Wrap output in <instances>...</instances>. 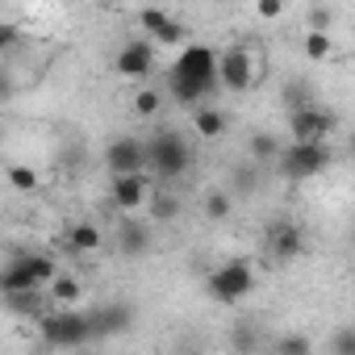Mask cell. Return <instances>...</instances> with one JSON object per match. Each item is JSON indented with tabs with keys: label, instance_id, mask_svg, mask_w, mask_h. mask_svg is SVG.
<instances>
[{
	"label": "cell",
	"instance_id": "cell-7",
	"mask_svg": "<svg viewBox=\"0 0 355 355\" xmlns=\"http://www.w3.org/2000/svg\"><path fill=\"white\" fill-rule=\"evenodd\" d=\"M105 167L109 175H146V142L134 134H121L105 146Z\"/></svg>",
	"mask_w": 355,
	"mask_h": 355
},
{
	"label": "cell",
	"instance_id": "cell-13",
	"mask_svg": "<svg viewBox=\"0 0 355 355\" xmlns=\"http://www.w3.org/2000/svg\"><path fill=\"white\" fill-rule=\"evenodd\" d=\"M150 243H155V234H150V226H146V222L121 218V226H117V251H121V255L138 259V255H146V251H150Z\"/></svg>",
	"mask_w": 355,
	"mask_h": 355
},
{
	"label": "cell",
	"instance_id": "cell-6",
	"mask_svg": "<svg viewBox=\"0 0 355 355\" xmlns=\"http://www.w3.org/2000/svg\"><path fill=\"white\" fill-rule=\"evenodd\" d=\"M288 130H293V142H330V134L338 130V113L322 105H305L288 113Z\"/></svg>",
	"mask_w": 355,
	"mask_h": 355
},
{
	"label": "cell",
	"instance_id": "cell-24",
	"mask_svg": "<svg viewBox=\"0 0 355 355\" xmlns=\"http://www.w3.org/2000/svg\"><path fill=\"white\" fill-rule=\"evenodd\" d=\"M276 355H313V343H309V334L288 330V334L276 338Z\"/></svg>",
	"mask_w": 355,
	"mask_h": 355
},
{
	"label": "cell",
	"instance_id": "cell-20",
	"mask_svg": "<svg viewBox=\"0 0 355 355\" xmlns=\"http://www.w3.org/2000/svg\"><path fill=\"white\" fill-rule=\"evenodd\" d=\"M150 222H175L180 218V197H171V193H150Z\"/></svg>",
	"mask_w": 355,
	"mask_h": 355
},
{
	"label": "cell",
	"instance_id": "cell-30",
	"mask_svg": "<svg viewBox=\"0 0 355 355\" xmlns=\"http://www.w3.org/2000/svg\"><path fill=\"white\" fill-rule=\"evenodd\" d=\"M13 46H21V26L0 21V51H13Z\"/></svg>",
	"mask_w": 355,
	"mask_h": 355
},
{
	"label": "cell",
	"instance_id": "cell-15",
	"mask_svg": "<svg viewBox=\"0 0 355 355\" xmlns=\"http://www.w3.org/2000/svg\"><path fill=\"white\" fill-rule=\"evenodd\" d=\"M226 125H230V121H226L222 109H214V105H197V109H193V130H197L201 138H222Z\"/></svg>",
	"mask_w": 355,
	"mask_h": 355
},
{
	"label": "cell",
	"instance_id": "cell-28",
	"mask_svg": "<svg viewBox=\"0 0 355 355\" xmlns=\"http://www.w3.org/2000/svg\"><path fill=\"white\" fill-rule=\"evenodd\" d=\"M330 351L334 355H355V326H338L330 334Z\"/></svg>",
	"mask_w": 355,
	"mask_h": 355
},
{
	"label": "cell",
	"instance_id": "cell-12",
	"mask_svg": "<svg viewBox=\"0 0 355 355\" xmlns=\"http://www.w3.org/2000/svg\"><path fill=\"white\" fill-rule=\"evenodd\" d=\"M109 197H113V205H117L121 214L142 209V205L150 201V180H146V175H113Z\"/></svg>",
	"mask_w": 355,
	"mask_h": 355
},
{
	"label": "cell",
	"instance_id": "cell-31",
	"mask_svg": "<svg viewBox=\"0 0 355 355\" xmlns=\"http://www.w3.org/2000/svg\"><path fill=\"white\" fill-rule=\"evenodd\" d=\"M330 9H309V26H313V34H326L330 30Z\"/></svg>",
	"mask_w": 355,
	"mask_h": 355
},
{
	"label": "cell",
	"instance_id": "cell-18",
	"mask_svg": "<svg viewBox=\"0 0 355 355\" xmlns=\"http://www.w3.org/2000/svg\"><path fill=\"white\" fill-rule=\"evenodd\" d=\"M167 92L175 96V101H180L184 109H197L209 92L201 88V84H193V80H180V76H167Z\"/></svg>",
	"mask_w": 355,
	"mask_h": 355
},
{
	"label": "cell",
	"instance_id": "cell-27",
	"mask_svg": "<svg viewBox=\"0 0 355 355\" xmlns=\"http://www.w3.org/2000/svg\"><path fill=\"white\" fill-rule=\"evenodd\" d=\"M230 209H234V201H230L226 193H209V197H205V218L226 222V218H230Z\"/></svg>",
	"mask_w": 355,
	"mask_h": 355
},
{
	"label": "cell",
	"instance_id": "cell-10",
	"mask_svg": "<svg viewBox=\"0 0 355 355\" xmlns=\"http://www.w3.org/2000/svg\"><path fill=\"white\" fill-rule=\"evenodd\" d=\"M130 322H134V305H125V301H109V305H92L88 309L92 338H113V334L130 330Z\"/></svg>",
	"mask_w": 355,
	"mask_h": 355
},
{
	"label": "cell",
	"instance_id": "cell-16",
	"mask_svg": "<svg viewBox=\"0 0 355 355\" xmlns=\"http://www.w3.org/2000/svg\"><path fill=\"white\" fill-rule=\"evenodd\" d=\"M101 230H96V222H71L67 226V247L71 251H96L101 247Z\"/></svg>",
	"mask_w": 355,
	"mask_h": 355
},
{
	"label": "cell",
	"instance_id": "cell-26",
	"mask_svg": "<svg viewBox=\"0 0 355 355\" xmlns=\"http://www.w3.org/2000/svg\"><path fill=\"white\" fill-rule=\"evenodd\" d=\"M9 184H13L17 193H34V189H38V171L17 163V167H9Z\"/></svg>",
	"mask_w": 355,
	"mask_h": 355
},
{
	"label": "cell",
	"instance_id": "cell-2",
	"mask_svg": "<svg viewBox=\"0 0 355 355\" xmlns=\"http://www.w3.org/2000/svg\"><path fill=\"white\" fill-rule=\"evenodd\" d=\"M276 163L284 180H309V175H322L334 167V150L330 142H288L276 155Z\"/></svg>",
	"mask_w": 355,
	"mask_h": 355
},
{
	"label": "cell",
	"instance_id": "cell-19",
	"mask_svg": "<svg viewBox=\"0 0 355 355\" xmlns=\"http://www.w3.org/2000/svg\"><path fill=\"white\" fill-rule=\"evenodd\" d=\"M247 150H251V159H255V167H263V163H272L276 155H280V142L268 134V130H259V134H251V142H247Z\"/></svg>",
	"mask_w": 355,
	"mask_h": 355
},
{
	"label": "cell",
	"instance_id": "cell-23",
	"mask_svg": "<svg viewBox=\"0 0 355 355\" xmlns=\"http://www.w3.org/2000/svg\"><path fill=\"white\" fill-rule=\"evenodd\" d=\"M5 305L13 313H46V293H17V297H5Z\"/></svg>",
	"mask_w": 355,
	"mask_h": 355
},
{
	"label": "cell",
	"instance_id": "cell-21",
	"mask_svg": "<svg viewBox=\"0 0 355 355\" xmlns=\"http://www.w3.org/2000/svg\"><path fill=\"white\" fill-rule=\"evenodd\" d=\"M80 293H84V288H80L76 276H63V272H59V276L51 280V301H59V309H67L71 301H80Z\"/></svg>",
	"mask_w": 355,
	"mask_h": 355
},
{
	"label": "cell",
	"instance_id": "cell-1",
	"mask_svg": "<svg viewBox=\"0 0 355 355\" xmlns=\"http://www.w3.org/2000/svg\"><path fill=\"white\" fill-rule=\"evenodd\" d=\"M193 167V150L180 130H155L146 138V171H155V180H180Z\"/></svg>",
	"mask_w": 355,
	"mask_h": 355
},
{
	"label": "cell",
	"instance_id": "cell-9",
	"mask_svg": "<svg viewBox=\"0 0 355 355\" xmlns=\"http://www.w3.org/2000/svg\"><path fill=\"white\" fill-rule=\"evenodd\" d=\"M305 251V230L297 226V222H272L268 226V255L276 259V263H293L297 255Z\"/></svg>",
	"mask_w": 355,
	"mask_h": 355
},
{
	"label": "cell",
	"instance_id": "cell-29",
	"mask_svg": "<svg viewBox=\"0 0 355 355\" xmlns=\"http://www.w3.org/2000/svg\"><path fill=\"white\" fill-rule=\"evenodd\" d=\"M159 105H163V101H159V92H155V88H142V92L134 96V113H138V117H155V113H159Z\"/></svg>",
	"mask_w": 355,
	"mask_h": 355
},
{
	"label": "cell",
	"instance_id": "cell-11",
	"mask_svg": "<svg viewBox=\"0 0 355 355\" xmlns=\"http://www.w3.org/2000/svg\"><path fill=\"white\" fill-rule=\"evenodd\" d=\"M113 67H117V76H125V80H146L150 67H155V46H150L146 38H134V42H125V46L117 51Z\"/></svg>",
	"mask_w": 355,
	"mask_h": 355
},
{
	"label": "cell",
	"instance_id": "cell-22",
	"mask_svg": "<svg viewBox=\"0 0 355 355\" xmlns=\"http://www.w3.org/2000/svg\"><path fill=\"white\" fill-rule=\"evenodd\" d=\"M230 347H234L239 355H251V351L259 347V326H255V322H239V326L230 330Z\"/></svg>",
	"mask_w": 355,
	"mask_h": 355
},
{
	"label": "cell",
	"instance_id": "cell-33",
	"mask_svg": "<svg viewBox=\"0 0 355 355\" xmlns=\"http://www.w3.org/2000/svg\"><path fill=\"white\" fill-rule=\"evenodd\" d=\"M88 355H92V351H88Z\"/></svg>",
	"mask_w": 355,
	"mask_h": 355
},
{
	"label": "cell",
	"instance_id": "cell-14",
	"mask_svg": "<svg viewBox=\"0 0 355 355\" xmlns=\"http://www.w3.org/2000/svg\"><path fill=\"white\" fill-rule=\"evenodd\" d=\"M138 21H142V30H146V34H155V42H180V38L189 34V30L175 21L167 9H142V13H138Z\"/></svg>",
	"mask_w": 355,
	"mask_h": 355
},
{
	"label": "cell",
	"instance_id": "cell-32",
	"mask_svg": "<svg viewBox=\"0 0 355 355\" xmlns=\"http://www.w3.org/2000/svg\"><path fill=\"white\" fill-rule=\"evenodd\" d=\"M255 13H259V17H268V21H276V17L284 13V5H276V0H263V5H255Z\"/></svg>",
	"mask_w": 355,
	"mask_h": 355
},
{
	"label": "cell",
	"instance_id": "cell-25",
	"mask_svg": "<svg viewBox=\"0 0 355 355\" xmlns=\"http://www.w3.org/2000/svg\"><path fill=\"white\" fill-rule=\"evenodd\" d=\"M330 34H305V59H313V63H322V59H330Z\"/></svg>",
	"mask_w": 355,
	"mask_h": 355
},
{
	"label": "cell",
	"instance_id": "cell-8",
	"mask_svg": "<svg viewBox=\"0 0 355 355\" xmlns=\"http://www.w3.org/2000/svg\"><path fill=\"white\" fill-rule=\"evenodd\" d=\"M255 84V55L247 46H230L218 55V88L230 92H247Z\"/></svg>",
	"mask_w": 355,
	"mask_h": 355
},
{
	"label": "cell",
	"instance_id": "cell-4",
	"mask_svg": "<svg viewBox=\"0 0 355 355\" xmlns=\"http://www.w3.org/2000/svg\"><path fill=\"white\" fill-rule=\"evenodd\" d=\"M42 338L51 347H84V343H92L88 313H80V309H46L42 313Z\"/></svg>",
	"mask_w": 355,
	"mask_h": 355
},
{
	"label": "cell",
	"instance_id": "cell-5",
	"mask_svg": "<svg viewBox=\"0 0 355 355\" xmlns=\"http://www.w3.org/2000/svg\"><path fill=\"white\" fill-rule=\"evenodd\" d=\"M171 76H180V80H193L201 84L205 92H218V51L205 46V42H193L180 51V59L171 63Z\"/></svg>",
	"mask_w": 355,
	"mask_h": 355
},
{
	"label": "cell",
	"instance_id": "cell-3",
	"mask_svg": "<svg viewBox=\"0 0 355 355\" xmlns=\"http://www.w3.org/2000/svg\"><path fill=\"white\" fill-rule=\"evenodd\" d=\"M251 288H255V268H251V259H226V263L214 268V276H209V297L222 301V305H234V301L251 297Z\"/></svg>",
	"mask_w": 355,
	"mask_h": 355
},
{
	"label": "cell",
	"instance_id": "cell-17",
	"mask_svg": "<svg viewBox=\"0 0 355 355\" xmlns=\"http://www.w3.org/2000/svg\"><path fill=\"white\" fill-rule=\"evenodd\" d=\"M21 259H26L30 276L38 280V288H51V280L59 276V263H55L51 255H42V251H21Z\"/></svg>",
	"mask_w": 355,
	"mask_h": 355
}]
</instances>
